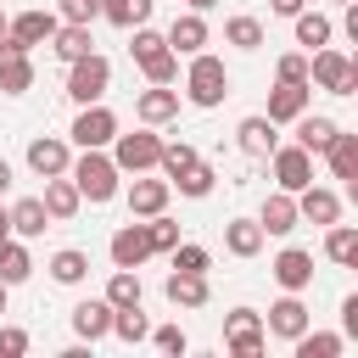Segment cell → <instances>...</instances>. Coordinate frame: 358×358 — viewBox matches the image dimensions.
I'll list each match as a JSON object with an SVG mask.
<instances>
[{
    "mask_svg": "<svg viewBox=\"0 0 358 358\" xmlns=\"http://www.w3.org/2000/svg\"><path fill=\"white\" fill-rule=\"evenodd\" d=\"M308 84H319L324 95H358V62L319 45V50H308Z\"/></svg>",
    "mask_w": 358,
    "mask_h": 358,
    "instance_id": "6da1fadb",
    "label": "cell"
},
{
    "mask_svg": "<svg viewBox=\"0 0 358 358\" xmlns=\"http://www.w3.org/2000/svg\"><path fill=\"white\" fill-rule=\"evenodd\" d=\"M224 95H229V73H224V62L207 56V50H196V56H190V73H185V101L207 112V106H218Z\"/></svg>",
    "mask_w": 358,
    "mask_h": 358,
    "instance_id": "7a4b0ae2",
    "label": "cell"
},
{
    "mask_svg": "<svg viewBox=\"0 0 358 358\" xmlns=\"http://www.w3.org/2000/svg\"><path fill=\"white\" fill-rule=\"evenodd\" d=\"M67 179L78 185V196H84V201H112L123 173H117V162H112L106 151H84V157L67 168Z\"/></svg>",
    "mask_w": 358,
    "mask_h": 358,
    "instance_id": "3957f363",
    "label": "cell"
},
{
    "mask_svg": "<svg viewBox=\"0 0 358 358\" xmlns=\"http://www.w3.org/2000/svg\"><path fill=\"white\" fill-rule=\"evenodd\" d=\"M129 50H134V62H140V73H145L151 84H173V78H179V56L168 50V39H162L157 28H145V22H140Z\"/></svg>",
    "mask_w": 358,
    "mask_h": 358,
    "instance_id": "277c9868",
    "label": "cell"
},
{
    "mask_svg": "<svg viewBox=\"0 0 358 358\" xmlns=\"http://www.w3.org/2000/svg\"><path fill=\"white\" fill-rule=\"evenodd\" d=\"M112 90V62L101 56V50H90V56H78V62H67V95L78 101V106H90V101H101Z\"/></svg>",
    "mask_w": 358,
    "mask_h": 358,
    "instance_id": "5b68a950",
    "label": "cell"
},
{
    "mask_svg": "<svg viewBox=\"0 0 358 358\" xmlns=\"http://www.w3.org/2000/svg\"><path fill=\"white\" fill-rule=\"evenodd\" d=\"M157 157H162V134H151V129L112 134V162H117V173H145V168H157Z\"/></svg>",
    "mask_w": 358,
    "mask_h": 358,
    "instance_id": "8992f818",
    "label": "cell"
},
{
    "mask_svg": "<svg viewBox=\"0 0 358 358\" xmlns=\"http://www.w3.org/2000/svg\"><path fill=\"white\" fill-rule=\"evenodd\" d=\"M73 145L78 151H106L112 145V134H117V112H106L101 101H90V106H78V117H73Z\"/></svg>",
    "mask_w": 358,
    "mask_h": 358,
    "instance_id": "52a82bcc",
    "label": "cell"
},
{
    "mask_svg": "<svg viewBox=\"0 0 358 358\" xmlns=\"http://www.w3.org/2000/svg\"><path fill=\"white\" fill-rule=\"evenodd\" d=\"M263 341H268V330H263V313H252V308H235V313L224 319V347H229L235 358H257V352H263Z\"/></svg>",
    "mask_w": 358,
    "mask_h": 358,
    "instance_id": "ba28073f",
    "label": "cell"
},
{
    "mask_svg": "<svg viewBox=\"0 0 358 358\" xmlns=\"http://www.w3.org/2000/svg\"><path fill=\"white\" fill-rule=\"evenodd\" d=\"M268 168H274V185L280 190H302V185H313V157L302 151V145H274L268 151Z\"/></svg>",
    "mask_w": 358,
    "mask_h": 358,
    "instance_id": "9c48e42d",
    "label": "cell"
},
{
    "mask_svg": "<svg viewBox=\"0 0 358 358\" xmlns=\"http://www.w3.org/2000/svg\"><path fill=\"white\" fill-rule=\"evenodd\" d=\"M308 324H313V313H308L302 291H285V296L268 308V324H263V330H268V336H280V341H296Z\"/></svg>",
    "mask_w": 358,
    "mask_h": 358,
    "instance_id": "30bf717a",
    "label": "cell"
},
{
    "mask_svg": "<svg viewBox=\"0 0 358 358\" xmlns=\"http://www.w3.org/2000/svg\"><path fill=\"white\" fill-rule=\"evenodd\" d=\"M34 90V62H28V50L6 34L0 39V95H28Z\"/></svg>",
    "mask_w": 358,
    "mask_h": 358,
    "instance_id": "8fae6325",
    "label": "cell"
},
{
    "mask_svg": "<svg viewBox=\"0 0 358 358\" xmlns=\"http://www.w3.org/2000/svg\"><path fill=\"white\" fill-rule=\"evenodd\" d=\"M106 252H112V268H140L151 257V229L145 224H123V229H112Z\"/></svg>",
    "mask_w": 358,
    "mask_h": 358,
    "instance_id": "7c38bea8",
    "label": "cell"
},
{
    "mask_svg": "<svg viewBox=\"0 0 358 358\" xmlns=\"http://www.w3.org/2000/svg\"><path fill=\"white\" fill-rule=\"evenodd\" d=\"M308 101H313V84H285V78H280V84L268 90V112H263V117H268V123H296V117L308 112Z\"/></svg>",
    "mask_w": 358,
    "mask_h": 358,
    "instance_id": "4fadbf2b",
    "label": "cell"
},
{
    "mask_svg": "<svg viewBox=\"0 0 358 358\" xmlns=\"http://www.w3.org/2000/svg\"><path fill=\"white\" fill-rule=\"evenodd\" d=\"M28 168H34L39 179H56V173H67V168H73V151H67V140H56V134H39V140H28Z\"/></svg>",
    "mask_w": 358,
    "mask_h": 358,
    "instance_id": "5bb4252c",
    "label": "cell"
},
{
    "mask_svg": "<svg viewBox=\"0 0 358 358\" xmlns=\"http://www.w3.org/2000/svg\"><path fill=\"white\" fill-rule=\"evenodd\" d=\"M56 11H17L11 22H6V34L22 45V50H34V45H50V34H56Z\"/></svg>",
    "mask_w": 358,
    "mask_h": 358,
    "instance_id": "9a60e30c",
    "label": "cell"
},
{
    "mask_svg": "<svg viewBox=\"0 0 358 358\" xmlns=\"http://www.w3.org/2000/svg\"><path fill=\"white\" fill-rule=\"evenodd\" d=\"M162 39H168V50H173V56H196L213 34H207V17H201V11H185V17H173V22H168V34H162Z\"/></svg>",
    "mask_w": 358,
    "mask_h": 358,
    "instance_id": "2e32d148",
    "label": "cell"
},
{
    "mask_svg": "<svg viewBox=\"0 0 358 358\" xmlns=\"http://www.w3.org/2000/svg\"><path fill=\"white\" fill-rule=\"evenodd\" d=\"M268 268H274L280 291H308V285H313V252H302V246H285Z\"/></svg>",
    "mask_w": 358,
    "mask_h": 358,
    "instance_id": "e0dca14e",
    "label": "cell"
},
{
    "mask_svg": "<svg viewBox=\"0 0 358 358\" xmlns=\"http://www.w3.org/2000/svg\"><path fill=\"white\" fill-rule=\"evenodd\" d=\"M73 336H78V341L112 336V302H106V296H84V302L73 308Z\"/></svg>",
    "mask_w": 358,
    "mask_h": 358,
    "instance_id": "ac0fdd59",
    "label": "cell"
},
{
    "mask_svg": "<svg viewBox=\"0 0 358 358\" xmlns=\"http://www.w3.org/2000/svg\"><path fill=\"white\" fill-rule=\"evenodd\" d=\"M296 218H308V224H336V218H341V196L324 190V185H302V190H296Z\"/></svg>",
    "mask_w": 358,
    "mask_h": 358,
    "instance_id": "d6986e66",
    "label": "cell"
},
{
    "mask_svg": "<svg viewBox=\"0 0 358 358\" xmlns=\"http://www.w3.org/2000/svg\"><path fill=\"white\" fill-rule=\"evenodd\" d=\"M134 117H140V123H168V117H179V90H168V84L140 90V95H134Z\"/></svg>",
    "mask_w": 358,
    "mask_h": 358,
    "instance_id": "ffe728a7",
    "label": "cell"
},
{
    "mask_svg": "<svg viewBox=\"0 0 358 358\" xmlns=\"http://www.w3.org/2000/svg\"><path fill=\"white\" fill-rule=\"evenodd\" d=\"M319 157L330 162V173H336V179H347V185H358V134H347V129H336V134H330V145H324Z\"/></svg>",
    "mask_w": 358,
    "mask_h": 358,
    "instance_id": "44dd1931",
    "label": "cell"
},
{
    "mask_svg": "<svg viewBox=\"0 0 358 358\" xmlns=\"http://www.w3.org/2000/svg\"><path fill=\"white\" fill-rule=\"evenodd\" d=\"M45 213H50V224H67L78 207H84V196H78V185L67 179V173H56V179H45Z\"/></svg>",
    "mask_w": 358,
    "mask_h": 358,
    "instance_id": "7402d4cb",
    "label": "cell"
},
{
    "mask_svg": "<svg viewBox=\"0 0 358 358\" xmlns=\"http://www.w3.org/2000/svg\"><path fill=\"white\" fill-rule=\"evenodd\" d=\"M235 145H241L246 157H268V151L280 145V134H274V123H268L263 112H252V117H241V129H235Z\"/></svg>",
    "mask_w": 358,
    "mask_h": 358,
    "instance_id": "603a6c76",
    "label": "cell"
},
{
    "mask_svg": "<svg viewBox=\"0 0 358 358\" xmlns=\"http://www.w3.org/2000/svg\"><path fill=\"white\" fill-rule=\"evenodd\" d=\"M168 196H173L168 179H134V185H129V213H134V218L168 213Z\"/></svg>",
    "mask_w": 358,
    "mask_h": 358,
    "instance_id": "cb8c5ba5",
    "label": "cell"
},
{
    "mask_svg": "<svg viewBox=\"0 0 358 358\" xmlns=\"http://www.w3.org/2000/svg\"><path fill=\"white\" fill-rule=\"evenodd\" d=\"M162 296L173 302V308H207V274H185V268H173L168 274V285H162Z\"/></svg>",
    "mask_w": 358,
    "mask_h": 358,
    "instance_id": "d4e9b609",
    "label": "cell"
},
{
    "mask_svg": "<svg viewBox=\"0 0 358 358\" xmlns=\"http://www.w3.org/2000/svg\"><path fill=\"white\" fill-rule=\"evenodd\" d=\"M257 224H263V235H291V229H296V196H291V190H274V196L263 201Z\"/></svg>",
    "mask_w": 358,
    "mask_h": 358,
    "instance_id": "484cf974",
    "label": "cell"
},
{
    "mask_svg": "<svg viewBox=\"0 0 358 358\" xmlns=\"http://www.w3.org/2000/svg\"><path fill=\"white\" fill-rule=\"evenodd\" d=\"M50 50H56L62 62H78V56H90V50H95V39H90V22H56V34H50Z\"/></svg>",
    "mask_w": 358,
    "mask_h": 358,
    "instance_id": "4316f807",
    "label": "cell"
},
{
    "mask_svg": "<svg viewBox=\"0 0 358 358\" xmlns=\"http://www.w3.org/2000/svg\"><path fill=\"white\" fill-rule=\"evenodd\" d=\"M45 229H50L45 201H39V196H22V201L11 207V235H17V241H34V235H45Z\"/></svg>",
    "mask_w": 358,
    "mask_h": 358,
    "instance_id": "83f0119b",
    "label": "cell"
},
{
    "mask_svg": "<svg viewBox=\"0 0 358 358\" xmlns=\"http://www.w3.org/2000/svg\"><path fill=\"white\" fill-rule=\"evenodd\" d=\"M263 241H268V235H263L257 218H229V224H224V246H229L235 257H257Z\"/></svg>",
    "mask_w": 358,
    "mask_h": 358,
    "instance_id": "f1b7e54d",
    "label": "cell"
},
{
    "mask_svg": "<svg viewBox=\"0 0 358 358\" xmlns=\"http://www.w3.org/2000/svg\"><path fill=\"white\" fill-rule=\"evenodd\" d=\"M336 129H341L336 117H319V112H302V117H296V145H302L308 157H319V151L330 145V134H336Z\"/></svg>",
    "mask_w": 358,
    "mask_h": 358,
    "instance_id": "f546056e",
    "label": "cell"
},
{
    "mask_svg": "<svg viewBox=\"0 0 358 358\" xmlns=\"http://www.w3.org/2000/svg\"><path fill=\"white\" fill-rule=\"evenodd\" d=\"M291 22H296V45H302V50H319V45H330V34H336L330 17H324V11H308V6H302Z\"/></svg>",
    "mask_w": 358,
    "mask_h": 358,
    "instance_id": "4dcf8cb0",
    "label": "cell"
},
{
    "mask_svg": "<svg viewBox=\"0 0 358 358\" xmlns=\"http://www.w3.org/2000/svg\"><path fill=\"white\" fill-rule=\"evenodd\" d=\"M291 347H296V358H341L347 336H330V330H313V324H308V330H302Z\"/></svg>",
    "mask_w": 358,
    "mask_h": 358,
    "instance_id": "1f68e13d",
    "label": "cell"
},
{
    "mask_svg": "<svg viewBox=\"0 0 358 358\" xmlns=\"http://www.w3.org/2000/svg\"><path fill=\"white\" fill-rule=\"evenodd\" d=\"M168 185H173L179 196H190V201H201V196H213V185H218V173H213V168H207V162L196 157V162H190V168H185L179 179H168Z\"/></svg>",
    "mask_w": 358,
    "mask_h": 358,
    "instance_id": "d6a6232c",
    "label": "cell"
},
{
    "mask_svg": "<svg viewBox=\"0 0 358 358\" xmlns=\"http://www.w3.org/2000/svg\"><path fill=\"white\" fill-rule=\"evenodd\" d=\"M324 229H330V235H324V257H330V263H358V229L341 224V218L324 224Z\"/></svg>",
    "mask_w": 358,
    "mask_h": 358,
    "instance_id": "836d02e7",
    "label": "cell"
},
{
    "mask_svg": "<svg viewBox=\"0 0 358 358\" xmlns=\"http://www.w3.org/2000/svg\"><path fill=\"white\" fill-rule=\"evenodd\" d=\"M84 274H90V257H84L78 246H62V252L50 257V280H56V285H84Z\"/></svg>",
    "mask_w": 358,
    "mask_h": 358,
    "instance_id": "e575fe53",
    "label": "cell"
},
{
    "mask_svg": "<svg viewBox=\"0 0 358 358\" xmlns=\"http://www.w3.org/2000/svg\"><path fill=\"white\" fill-rule=\"evenodd\" d=\"M151 6H157V0H101V17H106L112 28H140V22L151 17Z\"/></svg>",
    "mask_w": 358,
    "mask_h": 358,
    "instance_id": "d590c367",
    "label": "cell"
},
{
    "mask_svg": "<svg viewBox=\"0 0 358 358\" xmlns=\"http://www.w3.org/2000/svg\"><path fill=\"white\" fill-rule=\"evenodd\" d=\"M224 45H235V50H257V45H263V22L246 17V11L229 17V22H224Z\"/></svg>",
    "mask_w": 358,
    "mask_h": 358,
    "instance_id": "8d00e7d4",
    "label": "cell"
},
{
    "mask_svg": "<svg viewBox=\"0 0 358 358\" xmlns=\"http://www.w3.org/2000/svg\"><path fill=\"white\" fill-rule=\"evenodd\" d=\"M106 302H112V308H134V302H140V268H112Z\"/></svg>",
    "mask_w": 358,
    "mask_h": 358,
    "instance_id": "74e56055",
    "label": "cell"
},
{
    "mask_svg": "<svg viewBox=\"0 0 358 358\" xmlns=\"http://www.w3.org/2000/svg\"><path fill=\"white\" fill-rule=\"evenodd\" d=\"M145 330H151V324H145L140 302H134V308H112V336H117V341L134 347V341H145Z\"/></svg>",
    "mask_w": 358,
    "mask_h": 358,
    "instance_id": "f35d334b",
    "label": "cell"
},
{
    "mask_svg": "<svg viewBox=\"0 0 358 358\" xmlns=\"http://www.w3.org/2000/svg\"><path fill=\"white\" fill-rule=\"evenodd\" d=\"M190 162H196V145H190V140H162V157H157V168H162L168 179H179Z\"/></svg>",
    "mask_w": 358,
    "mask_h": 358,
    "instance_id": "ab89813d",
    "label": "cell"
},
{
    "mask_svg": "<svg viewBox=\"0 0 358 358\" xmlns=\"http://www.w3.org/2000/svg\"><path fill=\"white\" fill-rule=\"evenodd\" d=\"M145 229H151V252H173V246H179V224H173V218L151 213V218H145Z\"/></svg>",
    "mask_w": 358,
    "mask_h": 358,
    "instance_id": "60d3db41",
    "label": "cell"
},
{
    "mask_svg": "<svg viewBox=\"0 0 358 358\" xmlns=\"http://www.w3.org/2000/svg\"><path fill=\"white\" fill-rule=\"evenodd\" d=\"M173 268H185V274H207L213 257H207V246H173Z\"/></svg>",
    "mask_w": 358,
    "mask_h": 358,
    "instance_id": "b9f144b4",
    "label": "cell"
},
{
    "mask_svg": "<svg viewBox=\"0 0 358 358\" xmlns=\"http://www.w3.org/2000/svg\"><path fill=\"white\" fill-rule=\"evenodd\" d=\"M56 17L62 22H95L101 17V0H56Z\"/></svg>",
    "mask_w": 358,
    "mask_h": 358,
    "instance_id": "7bdbcfd3",
    "label": "cell"
},
{
    "mask_svg": "<svg viewBox=\"0 0 358 358\" xmlns=\"http://www.w3.org/2000/svg\"><path fill=\"white\" fill-rule=\"evenodd\" d=\"M280 78L285 84H308V50H285L280 56Z\"/></svg>",
    "mask_w": 358,
    "mask_h": 358,
    "instance_id": "ee69618b",
    "label": "cell"
},
{
    "mask_svg": "<svg viewBox=\"0 0 358 358\" xmlns=\"http://www.w3.org/2000/svg\"><path fill=\"white\" fill-rule=\"evenodd\" d=\"M145 336H151V341H157V347H162V352H185V347H190V341H185V330H179V324H162V330H145Z\"/></svg>",
    "mask_w": 358,
    "mask_h": 358,
    "instance_id": "f6af8a7d",
    "label": "cell"
},
{
    "mask_svg": "<svg viewBox=\"0 0 358 358\" xmlns=\"http://www.w3.org/2000/svg\"><path fill=\"white\" fill-rule=\"evenodd\" d=\"M0 352H6V358H22V352H28V330H11V324H6V330H0Z\"/></svg>",
    "mask_w": 358,
    "mask_h": 358,
    "instance_id": "bcb514c9",
    "label": "cell"
},
{
    "mask_svg": "<svg viewBox=\"0 0 358 358\" xmlns=\"http://www.w3.org/2000/svg\"><path fill=\"white\" fill-rule=\"evenodd\" d=\"M341 330H347V336H358V296H347V302H341Z\"/></svg>",
    "mask_w": 358,
    "mask_h": 358,
    "instance_id": "7dc6e473",
    "label": "cell"
},
{
    "mask_svg": "<svg viewBox=\"0 0 358 358\" xmlns=\"http://www.w3.org/2000/svg\"><path fill=\"white\" fill-rule=\"evenodd\" d=\"M302 6H308V0H268V11H274V17H296Z\"/></svg>",
    "mask_w": 358,
    "mask_h": 358,
    "instance_id": "c3c4849f",
    "label": "cell"
},
{
    "mask_svg": "<svg viewBox=\"0 0 358 358\" xmlns=\"http://www.w3.org/2000/svg\"><path fill=\"white\" fill-rule=\"evenodd\" d=\"M6 190H11V162L0 157V196H6Z\"/></svg>",
    "mask_w": 358,
    "mask_h": 358,
    "instance_id": "681fc988",
    "label": "cell"
},
{
    "mask_svg": "<svg viewBox=\"0 0 358 358\" xmlns=\"http://www.w3.org/2000/svg\"><path fill=\"white\" fill-rule=\"evenodd\" d=\"M0 235H11V207H0Z\"/></svg>",
    "mask_w": 358,
    "mask_h": 358,
    "instance_id": "f907efd6",
    "label": "cell"
},
{
    "mask_svg": "<svg viewBox=\"0 0 358 358\" xmlns=\"http://www.w3.org/2000/svg\"><path fill=\"white\" fill-rule=\"evenodd\" d=\"M185 6H190V11H213L218 0H185Z\"/></svg>",
    "mask_w": 358,
    "mask_h": 358,
    "instance_id": "816d5d0a",
    "label": "cell"
},
{
    "mask_svg": "<svg viewBox=\"0 0 358 358\" xmlns=\"http://www.w3.org/2000/svg\"><path fill=\"white\" fill-rule=\"evenodd\" d=\"M6 291H11V285H6V280H0V313H6Z\"/></svg>",
    "mask_w": 358,
    "mask_h": 358,
    "instance_id": "f5cc1de1",
    "label": "cell"
},
{
    "mask_svg": "<svg viewBox=\"0 0 358 358\" xmlns=\"http://www.w3.org/2000/svg\"><path fill=\"white\" fill-rule=\"evenodd\" d=\"M6 22H11V17H6V11H0V39H6Z\"/></svg>",
    "mask_w": 358,
    "mask_h": 358,
    "instance_id": "db71d44e",
    "label": "cell"
},
{
    "mask_svg": "<svg viewBox=\"0 0 358 358\" xmlns=\"http://www.w3.org/2000/svg\"><path fill=\"white\" fill-rule=\"evenodd\" d=\"M336 6H347V0H336Z\"/></svg>",
    "mask_w": 358,
    "mask_h": 358,
    "instance_id": "11a10c76",
    "label": "cell"
}]
</instances>
